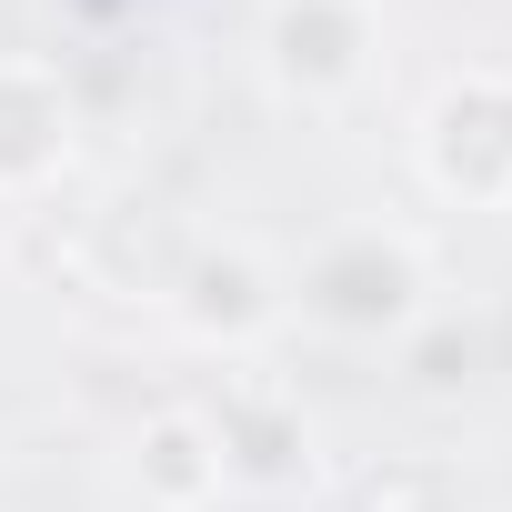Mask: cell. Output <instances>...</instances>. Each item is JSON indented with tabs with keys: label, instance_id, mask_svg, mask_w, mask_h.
I'll use <instances>...</instances> for the list:
<instances>
[{
	"label": "cell",
	"instance_id": "277c9868",
	"mask_svg": "<svg viewBox=\"0 0 512 512\" xmlns=\"http://www.w3.org/2000/svg\"><path fill=\"white\" fill-rule=\"evenodd\" d=\"M151 452H161V462H151V482H161V492H201V482H221V462H191V452H201V432H191V422H161V432H151Z\"/></svg>",
	"mask_w": 512,
	"mask_h": 512
},
{
	"label": "cell",
	"instance_id": "7a4b0ae2",
	"mask_svg": "<svg viewBox=\"0 0 512 512\" xmlns=\"http://www.w3.org/2000/svg\"><path fill=\"white\" fill-rule=\"evenodd\" d=\"M51 131H61L51 91H41V81H21V71H0V171L51 161Z\"/></svg>",
	"mask_w": 512,
	"mask_h": 512
},
{
	"label": "cell",
	"instance_id": "6da1fadb",
	"mask_svg": "<svg viewBox=\"0 0 512 512\" xmlns=\"http://www.w3.org/2000/svg\"><path fill=\"white\" fill-rule=\"evenodd\" d=\"M432 171H452L462 191H492L512 171V91H492V81L452 91L432 111Z\"/></svg>",
	"mask_w": 512,
	"mask_h": 512
},
{
	"label": "cell",
	"instance_id": "3957f363",
	"mask_svg": "<svg viewBox=\"0 0 512 512\" xmlns=\"http://www.w3.org/2000/svg\"><path fill=\"white\" fill-rule=\"evenodd\" d=\"M322 302H332L342 322H372V312H392V302H402V262L382 251V272H352V282H342V272H322Z\"/></svg>",
	"mask_w": 512,
	"mask_h": 512
}]
</instances>
